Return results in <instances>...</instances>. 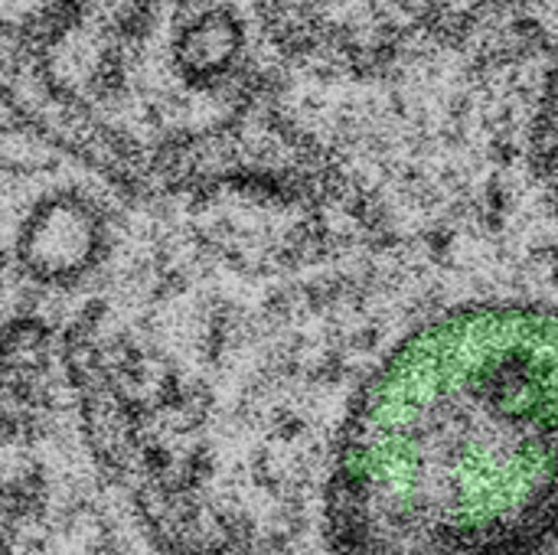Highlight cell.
I'll list each match as a JSON object with an SVG mask.
<instances>
[{
	"label": "cell",
	"instance_id": "6da1fadb",
	"mask_svg": "<svg viewBox=\"0 0 558 555\" xmlns=\"http://www.w3.org/2000/svg\"><path fill=\"white\" fill-rule=\"evenodd\" d=\"M556 321L458 311L376 376L333 491L340 555H543L553 536Z\"/></svg>",
	"mask_w": 558,
	"mask_h": 555
}]
</instances>
